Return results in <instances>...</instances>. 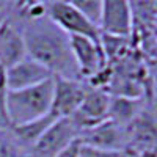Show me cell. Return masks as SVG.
Instances as JSON below:
<instances>
[{"label": "cell", "instance_id": "1", "mask_svg": "<svg viewBox=\"0 0 157 157\" xmlns=\"http://www.w3.org/2000/svg\"><path fill=\"white\" fill-rule=\"evenodd\" d=\"M11 11L21 21L27 57L43 64L52 75L82 80L71 54L69 36L46 16L44 3L13 2Z\"/></svg>", "mask_w": 157, "mask_h": 157}, {"label": "cell", "instance_id": "2", "mask_svg": "<svg viewBox=\"0 0 157 157\" xmlns=\"http://www.w3.org/2000/svg\"><path fill=\"white\" fill-rule=\"evenodd\" d=\"M52 78L30 88L8 91L5 98V112L10 127L27 124L46 116L52 105Z\"/></svg>", "mask_w": 157, "mask_h": 157}, {"label": "cell", "instance_id": "3", "mask_svg": "<svg viewBox=\"0 0 157 157\" xmlns=\"http://www.w3.org/2000/svg\"><path fill=\"white\" fill-rule=\"evenodd\" d=\"M46 16L68 36H83L101 43V32L96 25L86 21L71 2H44Z\"/></svg>", "mask_w": 157, "mask_h": 157}, {"label": "cell", "instance_id": "4", "mask_svg": "<svg viewBox=\"0 0 157 157\" xmlns=\"http://www.w3.org/2000/svg\"><path fill=\"white\" fill-rule=\"evenodd\" d=\"M129 157H155V115L154 105H148L127 127Z\"/></svg>", "mask_w": 157, "mask_h": 157}, {"label": "cell", "instance_id": "5", "mask_svg": "<svg viewBox=\"0 0 157 157\" xmlns=\"http://www.w3.org/2000/svg\"><path fill=\"white\" fill-rule=\"evenodd\" d=\"M78 137H80V129L71 118L57 120L32 146L29 157H55L72 141L78 140Z\"/></svg>", "mask_w": 157, "mask_h": 157}, {"label": "cell", "instance_id": "6", "mask_svg": "<svg viewBox=\"0 0 157 157\" xmlns=\"http://www.w3.org/2000/svg\"><path fill=\"white\" fill-rule=\"evenodd\" d=\"M52 83H54V91H52V105L49 113L55 120L71 118L83 101L86 82L54 75Z\"/></svg>", "mask_w": 157, "mask_h": 157}, {"label": "cell", "instance_id": "7", "mask_svg": "<svg viewBox=\"0 0 157 157\" xmlns=\"http://www.w3.org/2000/svg\"><path fill=\"white\" fill-rule=\"evenodd\" d=\"M110 94L102 88H94L86 83L85 96L77 112L71 116V120L75 126L80 129V134L83 130L93 127L102 121L109 120V107H110Z\"/></svg>", "mask_w": 157, "mask_h": 157}, {"label": "cell", "instance_id": "8", "mask_svg": "<svg viewBox=\"0 0 157 157\" xmlns=\"http://www.w3.org/2000/svg\"><path fill=\"white\" fill-rule=\"evenodd\" d=\"M69 46L82 80H88L102 69H105L107 60L102 52L101 43H94L83 36H69Z\"/></svg>", "mask_w": 157, "mask_h": 157}, {"label": "cell", "instance_id": "9", "mask_svg": "<svg viewBox=\"0 0 157 157\" xmlns=\"http://www.w3.org/2000/svg\"><path fill=\"white\" fill-rule=\"evenodd\" d=\"M78 140L82 145L124 154L127 148V129L113 123L112 120H105L83 130Z\"/></svg>", "mask_w": 157, "mask_h": 157}, {"label": "cell", "instance_id": "10", "mask_svg": "<svg viewBox=\"0 0 157 157\" xmlns=\"http://www.w3.org/2000/svg\"><path fill=\"white\" fill-rule=\"evenodd\" d=\"M27 57L21 21L10 11L8 17L0 25V66L5 71Z\"/></svg>", "mask_w": 157, "mask_h": 157}, {"label": "cell", "instance_id": "11", "mask_svg": "<svg viewBox=\"0 0 157 157\" xmlns=\"http://www.w3.org/2000/svg\"><path fill=\"white\" fill-rule=\"evenodd\" d=\"M98 29L101 35L130 38L132 36V11L126 0H102V14Z\"/></svg>", "mask_w": 157, "mask_h": 157}, {"label": "cell", "instance_id": "12", "mask_svg": "<svg viewBox=\"0 0 157 157\" xmlns=\"http://www.w3.org/2000/svg\"><path fill=\"white\" fill-rule=\"evenodd\" d=\"M54 77L50 71H47L43 64L25 57L14 66L6 69V88L8 91H17L24 88H30L39 85Z\"/></svg>", "mask_w": 157, "mask_h": 157}, {"label": "cell", "instance_id": "13", "mask_svg": "<svg viewBox=\"0 0 157 157\" xmlns=\"http://www.w3.org/2000/svg\"><path fill=\"white\" fill-rule=\"evenodd\" d=\"M148 105H154V102L148 99L112 96L110 107H109V120H112L113 123L123 127H127Z\"/></svg>", "mask_w": 157, "mask_h": 157}, {"label": "cell", "instance_id": "14", "mask_svg": "<svg viewBox=\"0 0 157 157\" xmlns=\"http://www.w3.org/2000/svg\"><path fill=\"white\" fill-rule=\"evenodd\" d=\"M55 121H57L55 118L50 113H47L46 116L39 118V120L30 121L27 124H21V126H13L10 129H11V132L14 134V137L17 138V141L30 152L32 146L41 138V135L52 126V123H55Z\"/></svg>", "mask_w": 157, "mask_h": 157}, {"label": "cell", "instance_id": "15", "mask_svg": "<svg viewBox=\"0 0 157 157\" xmlns=\"http://www.w3.org/2000/svg\"><path fill=\"white\" fill-rule=\"evenodd\" d=\"M0 157H29V151L17 141L10 127L0 129Z\"/></svg>", "mask_w": 157, "mask_h": 157}, {"label": "cell", "instance_id": "16", "mask_svg": "<svg viewBox=\"0 0 157 157\" xmlns=\"http://www.w3.org/2000/svg\"><path fill=\"white\" fill-rule=\"evenodd\" d=\"M71 3L86 21L96 27L99 25L102 14V0H71Z\"/></svg>", "mask_w": 157, "mask_h": 157}, {"label": "cell", "instance_id": "17", "mask_svg": "<svg viewBox=\"0 0 157 157\" xmlns=\"http://www.w3.org/2000/svg\"><path fill=\"white\" fill-rule=\"evenodd\" d=\"M123 152H113V151H104L99 148H93L88 145H82L78 148V155L77 157H123Z\"/></svg>", "mask_w": 157, "mask_h": 157}, {"label": "cell", "instance_id": "18", "mask_svg": "<svg viewBox=\"0 0 157 157\" xmlns=\"http://www.w3.org/2000/svg\"><path fill=\"white\" fill-rule=\"evenodd\" d=\"M78 148H80V140H75L69 146L64 148L61 152H58L55 157H77L78 155Z\"/></svg>", "mask_w": 157, "mask_h": 157}, {"label": "cell", "instance_id": "19", "mask_svg": "<svg viewBox=\"0 0 157 157\" xmlns=\"http://www.w3.org/2000/svg\"><path fill=\"white\" fill-rule=\"evenodd\" d=\"M11 5H13V2H0V25L8 17L10 11H11Z\"/></svg>", "mask_w": 157, "mask_h": 157}, {"label": "cell", "instance_id": "20", "mask_svg": "<svg viewBox=\"0 0 157 157\" xmlns=\"http://www.w3.org/2000/svg\"><path fill=\"white\" fill-rule=\"evenodd\" d=\"M123 157H129V155H126V154H124V155H123Z\"/></svg>", "mask_w": 157, "mask_h": 157}]
</instances>
